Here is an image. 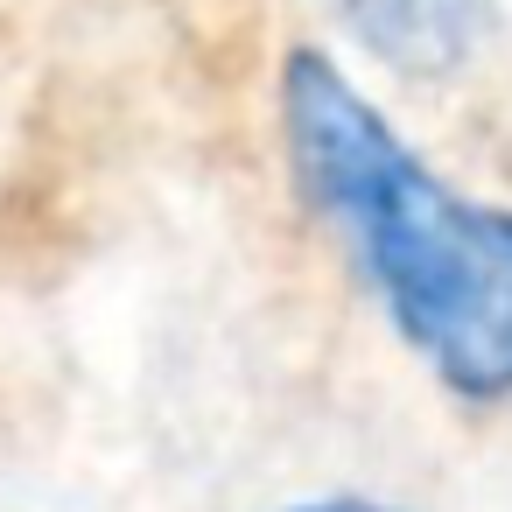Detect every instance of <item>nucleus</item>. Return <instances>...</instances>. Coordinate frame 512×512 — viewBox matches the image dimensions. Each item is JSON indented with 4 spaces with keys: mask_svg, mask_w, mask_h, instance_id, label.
Segmentation results:
<instances>
[{
    "mask_svg": "<svg viewBox=\"0 0 512 512\" xmlns=\"http://www.w3.org/2000/svg\"><path fill=\"white\" fill-rule=\"evenodd\" d=\"M288 162L309 204L344 232L400 337L463 400L512 393V211L449 190L386 113L323 57L281 64Z\"/></svg>",
    "mask_w": 512,
    "mask_h": 512,
    "instance_id": "nucleus-1",
    "label": "nucleus"
},
{
    "mask_svg": "<svg viewBox=\"0 0 512 512\" xmlns=\"http://www.w3.org/2000/svg\"><path fill=\"white\" fill-rule=\"evenodd\" d=\"M337 15L400 78H449L491 36V0H337Z\"/></svg>",
    "mask_w": 512,
    "mask_h": 512,
    "instance_id": "nucleus-2",
    "label": "nucleus"
},
{
    "mask_svg": "<svg viewBox=\"0 0 512 512\" xmlns=\"http://www.w3.org/2000/svg\"><path fill=\"white\" fill-rule=\"evenodd\" d=\"M281 512H386V505H365V498H309V505H281Z\"/></svg>",
    "mask_w": 512,
    "mask_h": 512,
    "instance_id": "nucleus-3",
    "label": "nucleus"
}]
</instances>
